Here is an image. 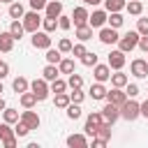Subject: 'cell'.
Wrapping results in <instances>:
<instances>
[{"mask_svg":"<svg viewBox=\"0 0 148 148\" xmlns=\"http://www.w3.org/2000/svg\"><path fill=\"white\" fill-rule=\"evenodd\" d=\"M141 116V104L139 102H134V97H127V102L120 106V118H125V120H136Z\"/></svg>","mask_w":148,"mask_h":148,"instance_id":"obj_1","label":"cell"},{"mask_svg":"<svg viewBox=\"0 0 148 148\" xmlns=\"http://www.w3.org/2000/svg\"><path fill=\"white\" fill-rule=\"evenodd\" d=\"M139 30H130V32H125L120 39H118V49L120 51H125V53H130V51H134L136 46H139Z\"/></svg>","mask_w":148,"mask_h":148,"instance_id":"obj_2","label":"cell"},{"mask_svg":"<svg viewBox=\"0 0 148 148\" xmlns=\"http://www.w3.org/2000/svg\"><path fill=\"white\" fill-rule=\"evenodd\" d=\"M102 123H104V116H102V111H92V113H88V118H86V134L88 136H95L97 134V130L102 127Z\"/></svg>","mask_w":148,"mask_h":148,"instance_id":"obj_3","label":"cell"},{"mask_svg":"<svg viewBox=\"0 0 148 148\" xmlns=\"http://www.w3.org/2000/svg\"><path fill=\"white\" fill-rule=\"evenodd\" d=\"M0 141H2V146L5 148H16V132L12 130V125L9 123H0Z\"/></svg>","mask_w":148,"mask_h":148,"instance_id":"obj_4","label":"cell"},{"mask_svg":"<svg viewBox=\"0 0 148 148\" xmlns=\"http://www.w3.org/2000/svg\"><path fill=\"white\" fill-rule=\"evenodd\" d=\"M39 25H42V16H39V12H25L23 14V28H25V32H37L39 30Z\"/></svg>","mask_w":148,"mask_h":148,"instance_id":"obj_5","label":"cell"},{"mask_svg":"<svg viewBox=\"0 0 148 148\" xmlns=\"http://www.w3.org/2000/svg\"><path fill=\"white\" fill-rule=\"evenodd\" d=\"M30 90L37 95V99H39V102H44V99L49 97V92H51V86H49V83H46V79L42 76V79H35V81L30 83Z\"/></svg>","mask_w":148,"mask_h":148,"instance_id":"obj_6","label":"cell"},{"mask_svg":"<svg viewBox=\"0 0 148 148\" xmlns=\"http://www.w3.org/2000/svg\"><path fill=\"white\" fill-rule=\"evenodd\" d=\"M30 44L35 46V49H51V32H46V30H37V32H32V39H30Z\"/></svg>","mask_w":148,"mask_h":148,"instance_id":"obj_7","label":"cell"},{"mask_svg":"<svg viewBox=\"0 0 148 148\" xmlns=\"http://www.w3.org/2000/svg\"><path fill=\"white\" fill-rule=\"evenodd\" d=\"M106 18H109V12H106V9H95V12L88 16V25H90L92 30H95V28H104Z\"/></svg>","mask_w":148,"mask_h":148,"instance_id":"obj_8","label":"cell"},{"mask_svg":"<svg viewBox=\"0 0 148 148\" xmlns=\"http://www.w3.org/2000/svg\"><path fill=\"white\" fill-rule=\"evenodd\" d=\"M130 72H132L136 79H146V76H148V60H143V58H134L132 65H130Z\"/></svg>","mask_w":148,"mask_h":148,"instance_id":"obj_9","label":"cell"},{"mask_svg":"<svg viewBox=\"0 0 148 148\" xmlns=\"http://www.w3.org/2000/svg\"><path fill=\"white\" fill-rule=\"evenodd\" d=\"M97 37H99V42H102V44H118V39H120L118 28H111V25H109V28H102Z\"/></svg>","mask_w":148,"mask_h":148,"instance_id":"obj_10","label":"cell"},{"mask_svg":"<svg viewBox=\"0 0 148 148\" xmlns=\"http://www.w3.org/2000/svg\"><path fill=\"white\" fill-rule=\"evenodd\" d=\"M106 102H111V104H118V106H123L125 102H127V92L123 90V88H111V90H106Z\"/></svg>","mask_w":148,"mask_h":148,"instance_id":"obj_11","label":"cell"},{"mask_svg":"<svg viewBox=\"0 0 148 148\" xmlns=\"http://www.w3.org/2000/svg\"><path fill=\"white\" fill-rule=\"evenodd\" d=\"M106 62H109L111 69H123V67H125V51H120V49L111 51L109 58H106Z\"/></svg>","mask_w":148,"mask_h":148,"instance_id":"obj_12","label":"cell"},{"mask_svg":"<svg viewBox=\"0 0 148 148\" xmlns=\"http://www.w3.org/2000/svg\"><path fill=\"white\" fill-rule=\"evenodd\" d=\"M102 116H104V120H106V123H111V125H113V123L120 118V106H118V104L106 102V104H104V109H102Z\"/></svg>","mask_w":148,"mask_h":148,"instance_id":"obj_13","label":"cell"},{"mask_svg":"<svg viewBox=\"0 0 148 148\" xmlns=\"http://www.w3.org/2000/svg\"><path fill=\"white\" fill-rule=\"evenodd\" d=\"M92 76H95V81H102V83L109 81V79H111V67H109V62H106V65H99V62H97V65L92 67Z\"/></svg>","mask_w":148,"mask_h":148,"instance_id":"obj_14","label":"cell"},{"mask_svg":"<svg viewBox=\"0 0 148 148\" xmlns=\"http://www.w3.org/2000/svg\"><path fill=\"white\" fill-rule=\"evenodd\" d=\"M21 120H23L30 130H37V127H39V123H42V120H39V116H37L35 111H30V109L21 111Z\"/></svg>","mask_w":148,"mask_h":148,"instance_id":"obj_15","label":"cell"},{"mask_svg":"<svg viewBox=\"0 0 148 148\" xmlns=\"http://www.w3.org/2000/svg\"><path fill=\"white\" fill-rule=\"evenodd\" d=\"M88 16H90V14H88L86 7H76L74 14H72V18H74V21H72L74 28H79V25H88Z\"/></svg>","mask_w":148,"mask_h":148,"instance_id":"obj_16","label":"cell"},{"mask_svg":"<svg viewBox=\"0 0 148 148\" xmlns=\"http://www.w3.org/2000/svg\"><path fill=\"white\" fill-rule=\"evenodd\" d=\"M67 146L69 148H86V146H90V141H88L86 134H69L67 136Z\"/></svg>","mask_w":148,"mask_h":148,"instance_id":"obj_17","label":"cell"},{"mask_svg":"<svg viewBox=\"0 0 148 148\" xmlns=\"http://www.w3.org/2000/svg\"><path fill=\"white\" fill-rule=\"evenodd\" d=\"M14 42H16V39H14V35H12L9 30H7V32H0V51H2V53H9V51L14 49Z\"/></svg>","mask_w":148,"mask_h":148,"instance_id":"obj_18","label":"cell"},{"mask_svg":"<svg viewBox=\"0 0 148 148\" xmlns=\"http://www.w3.org/2000/svg\"><path fill=\"white\" fill-rule=\"evenodd\" d=\"M88 95H90L92 99H106V88H104V83H102V81H95V83L90 86Z\"/></svg>","mask_w":148,"mask_h":148,"instance_id":"obj_19","label":"cell"},{"mask_svg":"<svg viewBox=\"0 0 148 148\" xmlns=\"http://www.w3.org/2000/svg\"><path fill=\"white\" fill-rule=\"evenodd\" d=\"M2 120H5V123H9V125H16V123L21 120V113H18V109L5 106V111H2Z\"/></svg>","mask_w":148,"mask_h":148,"instance_id":"obj_20","label":"cell"},{"mask_svg":"<svg viewBox=\"0 0 148 148\" xmlns=\"http://www.w3.org/2000/svg\"><path fill=\"white\" fill-rule=\"evenodd\" d=\"M60 14H62V2H60V0H49V2H46V16L58 18Z\"/></svg>","mask_w":148,"mask_h":148,"instance_id":"obj_21","label":"cell"},{"mask_svg":"<svg viewBox=\"0 0 148 148\" xmlns=\"http://www.w3.org/2000/svg\"><path fill=\"white\" fill-rule=\"evenodd\" d=\"M37 102H39V99H37V95H35L32 90H25V92H21V106H23V109H32Z\"/></svg>","mask_w":148,"mask_h":148,"instance_id":"obj_22","label":"cell"},{"mask_svg":"<svg viewBox=\"0 0 148 148\" xmlns=\"http://www.w3.org/2000/svg\"><path fill=\"white\" fill-rule=\"evenodd\" d=\"M74 35H76L79 42H88V39H92V28L90 25H79V28H74Z\"/></svg>","mask_w":148,"mask_h":148,"instance_id":"obj_23","label":"cell"},{"mask_svg":"<svg viewBox=\"0 0 148 148\" xmlns=\"http://www.w3.org/2000/svg\"><path fill=\"white\" fill-rule=\"evenodd\" d=\"M130 83V79H127V74H123L120 69H116V74H111V86H116V88H125Z\"/></svg>","mask_w":148,"mask_h":148,"instance_id":"obj_24","label":"cell"},{"mask_svg":"<svg viewBox=\"0 0 148 148\" xmlns=\"http://www.w3.org/2000/svg\"><path fill=\"white\" fill-rule=\"evenodd\" d=\"M12 88H14V92H25V90H30V83H28V79L25 76H16L14 81H12Z\"/></svg>","mask_w":148,"mask_h":148,"instance_id":"obj_25","label":"cell"},{"mask_svg":"<svg viewBox=\"0 0 148 148\" xmlns=\"http://www.w3.org/2000/svg\"><path fill=\"white\" fill-rule=\"evenodd\" d=\"M9 32L14 35V39H21V37H23V32H25V28H23V21L14 18V21L9 23Z\"/></svg>","mask_w":148,"mask_h":148,"instance_id":"obj_26","label":"cell"},{"mask_svg":"<svg viewBox=\"0 0 148 148\" xmlns=\"http://www.w3.org/2000/svg\"><path fill=\"white\" fill-rule=\"evenodd\" d=\"M74 67H76V65H74V60H72V58H62V60L58 62V69H60V74H67V76H69L72 72H76Z\"/></svg>","mask_w":148,"mask_h":148,"instance_id":"obj_27","label":"cell"},{"mask_svg":"<svg viewBox=\"0 0 148 148\" xmlns=\"http://www.w3.org/2000/svg\"><path fill=\"white\" fill-rule=\"evenodd\" d=\"M42 76H44L46 81H56V79L60 76V69H58V65H51V62H49V65L44 67V72H42Z\"/></svg>","mask_w":148,"mask_h":148,"instance_id":"obj_28","label":"cell"},{"mask_svg":"<svg viewBox=\"0 0 148 148\" xmlns=\"http://www.w3.org/2000/svg\"><path fill=\"white\" fill-rule=\"evenodd\" d=\"M125 5H127V0H104L106 12H123Z\"/></svg>","mask_w":148,"mask_h":148,"instance_id":"obj_29","label":"cell"},{"mask_svg":"<svg viewBox=\"0 0 148 148\" xmlns=\"http://www.w3.org/2000/svg\"><path fill=\"white\" fill-rule=\"evenodd\" d=\"M23 14H25V7L14 0V2L9 5V16H12V18H23Z\"/></svg>","mask_w":148,"mask_h":148,"instance_id":"obj_30","label":"cell"},{"mask_svg":"<svg viewBox=\"0 0 148 148\" xmlns=\"http://www.w3.org/2000/svg\"><path fill=\"white\" fill-rule=\"evenodd\" d=\"M106 23H109L111 28H120V25L125 23V18H123V14H120V12H109V18H106Z\"/></svg>","mask_w":148,"mask_h":148,"instance_id":"obj_31","label":"cell"},{"mask_svg":"<svg viewBox=\"0 0 148 148\" xmlns=\"http://www.w3.org/2000/svg\"><path fill=\"white\" fill-rule=\"evenodd\" d=\"M60 60H62V51H60V49H46V62L58 65Z\"/></svg>","mask_w":148,"mask_h":148,"instance_id":"obj_32","label":"cell"},{"mask_svg":"<svg viewBox=\"0 0 148 148\" xmlns=\"http://www.w3.org/2000/svg\"><path fill=\"white\" fill-rule=\"evenodd\" d=\"M53 104H56L58 109H67V106L72 104V99H69V92H58V95H56V99H53Z\"/></svg>","mask_w":148,"mask_h":148,"instance_id":"obj_33","label":"cell"},{"mask_svg":"<svg viewBox=\"0 0 148 148\" xmlns=\"http://www.w3.org/2000/svg\"><path fill=\"white\" fill-rule=\"evenodd\" d=\"M65 111H67V118H69V120H79V118H81V104H76V102H72Z\"/></svg>","mask_w":148,"mask_h":148,"instance_id":"obj_34","label":"cell"},{"mask_svg":"<svg viewBox=\"0 0 148 148\" xmlns=\"http://www.w3.org/2000/svg\"><path fill=\"white\" fill-rule=\"evenodd\" d=\"M125 9H127L130 14H134V16H139V14L143 12V2H141V0H130V2L125 5Z\"/></svg>","mask_w":148,"mask_h":148,"instance_id":"obj_35","label":"cell"},{"mask_svg":"<svg viewBox=\"0 0 148 148\" xmlns=\"http://www.w3.org/2000/svg\"><path fill=\"white\" fill-rule=\"evenodd\" d=\"M42 28H44L46 32H53V30L58 28V18H53V16H44V18H42Z\"/></svg>","mask_w":148,"mask_h":148,"instance_id":"obj_36","label":"cell"},{"mask_svg":"<svg viewBox=\"0 0 148 148\" xmlns=\"http://www.w3.org/2000/svg\"><path fill=\"white\" fill-rule=\"evenodd\" d=\"M67 86H69V88H83V76L76 74V72H72L69 79H67Z\"/></svg>","mask_w":148,"mask_h":148,"instance_id":"obj_37","label":"cell"},{"mask_svg":"<svg viewBox=\"0 0 148 148\" xmlns=\"http://www.w3.org/2000/svg\"><path fill=\"white\" fill-rule=\"evenodd\" d=\"M65 90H67V81H62L60 76H58L56 81H51V92L58 95V92H65Z\"/></svg>","mask_w":148,"mask_h":148,"instance_id":"obj_38","label":"cell"},{"mask_svg":"<svg viewBox=\"0 0 148 148\" xmlns=\"http://www.w3.org/2000/svg\"><path fill=\"white\" fill-rule=\"evenodd\" d=\"M81 62H83L86 67H95V65H97V53H90V51H86V56L81 58Z\"/></svg>","mask_w":148,"mask_h":148,"instance_id":"obj_39","label":"cell"},{"mask_svg":"<svg viewBox=\"0 0 148 148\" xmlns=\"http://www.w3.org/2000/svg\"><path fill=\"white\" fill-rule=\"evenodd\" d=\"M83 97H86V92H83L81 88H72V92H69V99H72V102L81 104V102H83Z\"/></svg>","mask_w":148,"mask_h":148,"instance_id":"obj_40","label":"cell"},{"mask_svg":"<svg viewBox=\"0 0 148 148\" xmlns=\"http://www.w3.org/2000/svg\"><path fill=\"white\" fill-rule=\"evenodd\" d=\"M72 46H74V44H72V39H67V37H62V39L58 42V49H60L62 53H72Z\"/></svg>","mask_w":148,"mask_h":148,"instance_id":"obj_41","label":"cell"},{"mask_svg":"<svg viewBox=\"0 0 148 148\" xmlns=\"http://www.w3.org/2000/svg\"><path fill=\"white\" fill-rule=\"evenodd\" d=\"M14 132H16V136H28V132H30V127L23 123V120H18L16 123V127H14Z\"/></svg>","mask_w":148,"mask_h":148,"instance_id":"obj_42","label":"cell"},{"mask_svg":"<svg viewBox=\"0 0 148 148\" xmlns=\"http://www.w3.org/2000/svg\"><path fill=\"white\" fill-rule=\"evenodd\" d=\"M58 28H62V30H69L72 28V16H58Z\"/></svg>","mask_w":148,"mask_h":148,"instance_id":"obj_43","label":"cell"},{"mask_svg":"<svg viewBox=\"0 0 148 148\" xmlns=\"http://www.w3.org/2000/svg\"><path fill=\"white\" fill-rule=\"evenodd\" d=\"M72 56H76V58H83V56H86V46H83V42H79V44L72 46Z\"/></svg>","mask_w":148,"mask_h":148,"instance_id":"obj_44","label":"cell"},{"mask_svg":"<svg viewBox=\"0 0 148 148\" xmlns=\"http://www.w3.org/2000/svg\"><path fill=\"white\" fill-rule=\"evenodd\" d=\"M125 92H127V97H136L141 90H139V86H136V83H127V86H125Z\"/></svg>","mask_w":148,"mask_h":148,"instance_id":"obj_45","label":"cell"},{"mask_svg":"<svg viewBox=\"0 0 148 148\" xmlns=\"http://www.w3.org/2000/svg\"><path fill=\"white\" fill-rule=\"evenodd\" d=\"M136 30H139V35H148V18H139L136 21Z\"/></svg>","mask_w":148,"mask_h":148,"instance_id":"obj_46","label":"cell"},{"mask_svg":"<svg viewBox=\"0 0 148 148\" xmlns=\"http://www.w3.org/2000/svg\"><path fill=\"white\" fill-rule=\"evenodd\" d=\"M46 2H49V0H30V7H32L35 12H39V9H46Z\"/></svg>","mask_w":148,"mask_h":148,"instance_id":"obj_47","label":"cell"},{"mask_svg":"<svg viewBox=\"0 0 148 148\" xmlns=\"http://www.w3.org/2000/svg\"><path fill=\"white\" fill-rule=\"evenodd\" d=\"M139 49L148 53V35H141V37H139Z\"/></svg>","mask_w":148,"mask_h":148,"instance_id":"obj_48","label":"cell"},{"mask_svg":"<svg viewBox=\"0 0 148 148\" xmlns=\"http://www.w3.org/2000/svg\"><path fill=\"white\" fill-rule=\"evenodd\" d=\"M7 74H9V65H7L5 60H0V81H2Z\"/></svg>","mask_w":148,"mask_h":148,"instance_id":"obj_49","label":"cell"},{"mask_svg":"<svg viewBox=\"0 0 148 148\" xmlns=\"http://www.w3.org/2000/svg\"><path fill=\"white\" fill-rule=\"evenodd\" d=\"M109 141H104V139H99V136H92V148H104Z\"/></svg>","mask_w":148,"mask_h":148,"instance_id":"obj_50","label":"cell"},{"mask_svg":"<svg viewBox=\"0 0 148 148\" xmlns=\"http://www.w3.org/2000/svg\"><path fill=\"white\" fill-rule=\"evenodd\" d=\"M141 116H143V118H148V99H146V102H141Z\"/></svg>","mask_w":148,"mask_h":148,"instance_id":"obj_51","label":"cell"},{"mask_svg":"<svg viewBox=\"0 0 148 148\" xmlns=\"http://www.w3.org/2000/svg\"><path fill=\"white\" fill-rule=\"evenodd\" d=\"M83 2H86V5H92V7H95V5H99L102 0H83Z\"/></svg>","mask_w":148,"mask_h":148,"instance_id":"obj_52","label":"cell"},{"mask_svg":"<svg viewBox=\"0 0 148 148\" xmlns=\"http://www.w3.org/2000/svg\"><path fill=\"white\" fill-rule=\"evenodd\" d=\"M5 106H7V104H5V99H2V95H0V111H5Z\"/></svg>","mask_w":148,"mask_h":148,"instance_id":"obj_53","label":"cell"},{"mask_svg":"<svg viewBox=\"0 0 148 148\" xmlns=\"http://www.w3.org/2000/svg\"><path fill=\"white\" fill-rule=\"evenodd\" d=\"M0 2H7V5H12V2H14V0H0Z\"/></svg>","mask_w":148,"mask_h":148,"instance_id":"obj_54","label":"cell"},{"mask_svg":"<svg viewBox=\"0 0 148 148\" xmlns=\"http://www.w3.org/2000/svg\"><path fill=\"white\" fill-rule=\"evenodd\" d=\"M0 95H2V83H0Z\"/></svg>","mask_w":148,"mask_h":148,"instance_id":"obj_55","label":"cell"},{"mask_svg":"<svg viewBox=\"0 0 148 148\" xmlns=\"http://www.w3.org/2000/svg\"><path fill=\"white\" fill-rule=\"evenodd\" d=\"M0 53H2V51H0Z\"/></svg>","mask_w":148,"mask_h":148,"instance_id":"obj_56","label":"cell"},{"mask_svg":"<svg viewBox=\"0 0 148 148\" xmlns=\"http://www.w3.org/2000/svg\"><path fill=\"white\" fill-rule=\"evenodd\" d=\"M146 60H148V58H146Z\"/></svg>","mask_w":148,"mask_h":148,"instance_id":"obj_57","label":"cell"}]
</instances>
